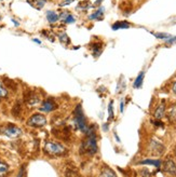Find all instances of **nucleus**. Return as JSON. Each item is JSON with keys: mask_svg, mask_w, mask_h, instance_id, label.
<instances>
[{"mask_svg": "<svg viewBox=\"0 0 176 177\" xmlns=\"http://www.w3.org/2000/svg\"><path fill=\"white\" fill-rule=\"evenodd\" d=\"M172 91H173V93H175V94H176V81H175V82H174V84H173Z\"/></svg>", "mask_w": 176, "mask_h": 177, "instance_id": "obj_37", "label": "nucleus"}, {"mask_svg": "<svg viewBox=\"0 0 176 177\" xmlns=\"http://www.w3.org/2000/svg\"><path fill=\"white\" fill-rule=\"evenodd\" d=\"M140 174H142V177H151V175L149 173V171H147V169H142V171H140Z\"/></svg>", "mask_w": 176, "mask_h": 177, "instance_id": "obj_32", "label": "nucleus"}, {"mask_svg": "<svg viewBox=\"0 0 176 177\" xmlns=\"http://www.w3.org/2000/svg\"><path fill=\"white\" fill-rule=\"evenodd\" d=\"M64 22H65L66 24H71V23H75V22H76V18H75L74 15L69 14V15H68V17H67V18H66Z\"/></svg>", "mask_w": 176, "mask_h": 177, "instance_id": "obj_27", "label": "nucleus"}, {"mask_svg": "<svg viewBox=\"0 0 176 177\" xmlns=\"http://www.w3.org/2000/svg\"><path fill=\"white\" fill-rule=\"evenodd\" d=\"M68 15H69V13L67 12V11H63V12H62L61 14L58 15V18H60V20H62V21H65L66 18L68 17Z\"/></svg>", "mask_w": 176, "mask_h": 177, "instance_id": "obj_28", "label": "nucleus"}, {"mask_svg": "<svg viewBox=\"0 0 176 177\" xmlns=\"http://www.w3.org/2000/svg\"><path fill=\"white\" fill-rule=\"evenodd\" d=\"M27 124L33 128H42L47 124V118L41 113H35L27 120Z\"/></svg>", "mask_w": 176, "mask_h": 177, "instance_id": "obj_4", "label": "nucleus"}, {"mask_svg": "<svg viewBox=\"0 0 176 177\" xmlns=\"http://www.w3.org/2000/svg\"><path fill=\"white\" fill-rule=\"evenodd\" d=\"M151 33L156 38H158V39H163V40H166V39L172 37L170 33H152L151 31Z\"/></svg>", "mask_w": 176, "mask_h": 177, "instance_id": "obj_22", "label": "nucleus"}, {"mask_svg": "<svg viewBox=\"0 0 176 177\" xmlns=\"http://www.w3.org/2000/svg\"><path fill=\"white\" fill-rule=\"evenodd\" d=\"M144 77H145V72H144V71H142V72L136 77L135 81H134V83H133L134 89H140V87H142L143 82H144Z\"/></svg>", "mask_w": 176, "mask_h": 177, "instance_id": "obj_14", "label": "nucleus"}, {"mask_svg": "<svg viewBox=\"0 0 176 177\" xmlns=\"http://www.w3.org/2000/svg\"><path fill=\"white\" fill-rule=\"evenodd\" d=\"M175 156H176V149H175Z\"/></svg>", "mask_w": 176, "mask_h": 177, "instance_id": "obj_41", "label": "nucleus"}, {"mask_svg": "<svg viewBox=\"0 0 176 177\" xmlns=\"http://www.w3.org/2000/svg\"><path fill=\"white\" fill-rule=\"evenodd\" d=\"M149 150L153 156H161L164 152L165 147L157 139H151L149 143Z\"/></svg>", "mask_w": 176, "mask_h": 177, "instance_id": "obj_6", "label": "nucleus"}, {"mask_svg": "<svg viewBox=\"0 0 176 177\" xmlns=\"http://www.w3.org/2000/svg\"><path fill=\"white\" fill-rule=\"evenodd\" d=\"M165 43H166V44H174V43H176V36L175 37H171V38H168V39H166V40H165Z\"/></svg>", "mask_w": 176, "mask_h": 177, "instance_id": "obj_30", "label": "nucleus"}, {"mask_svg": "<svg viewBox=\"0 0 176 177\" xmlns=\"http://www.w3.org/2000/svg\"><path fill=\"white\" fill-rule=\"evenodd\" d=\"M0 20H1V16H0Z\"/></svg>", "mask_w": 176, "mask_h": 177, "instance_id": "obj_42", "label": "nucleus"}, {"mask_svg": "<svg viewBox=\"0 0 176 177\" xmlns=\"http://www.w3.org/2000/svg\"><path fill=\"white\" fill-rule=\"evenodd\" d=\"M34 42H36V43H38V44H41V41L39 40V39H33Z\"/></svg>", "mask_w": 176, "mask_h": 177, "instance_id": "obj_39", "label": "nucleus"}, {"mask_svg": "<svg viewBox=\"0 0 176 177\" xmlns=\"http://www.w3.org/2000/svg\"><path fill=\"white\" fill-rule=\"evenodd\" d=\"M17 177H25V166L23 165L22 167H21L20 172H18V175H17Z\"/></svg>", "mask_w": 176, "mask_h": 177, "instance_id": "obj_33", "label": "nucleus"}, {"mask_svg": "<svg viewBox=\"0 0 176 177\" xmlns=\"http://www.w3.org/2000/svg\"><path fill=\"white\" fill-rule=\"evenodd\" d=\"M45 15H47V20L49 21V23H55V22H58L60 20L58 14L55 13L54 11H47Z\"/></svg>", "mask_w": 176, "mask_h": 177, "instance_id": "obj_16", "label": "nucleus"}, {"mask_svg": "<svg viewBox=\"0 0 176 177\" xmlns=\"http://www.w3.org/2000/svg\"><path fill=\"white\" fill-rule=\"evenodd\" d=\"M104 11H105V9L101 7L97 11H95L93 14H91L90 16H89V20H102L103 15H104Z\"/></svg>", "mask_w": 176, "mask_h": 177, "instance_id": "obj_15", "label": "nucleus"}, {"mask_svg": "<svg viewBox=\"0 0 176 177\" xmlns=\"http://www.w3.org/2000/svg\"><path fill=\"white\" fill-rule=\"evenodd\" d=\"M12 22H13V23H14V25H15V26H18V25H20V23H18V22H16V21H15L14 18H12Z\"/></svg>", "mask_w": 176, "mask_h": 177, "instance_id": "obj_40", "label": "nucleus"}, {"mask_svg": "<svg viewBox=\"0 0 176 177\" xmlns=\"http://www.w3.org/2000/svg\"><path fill=\"white\" fill-rule=\"evenodd\" d=\"M58 37V40H60V42H61V43H63V44H68V43L70 42L69 37H68V35H67L66 33H60Z\"/></svg>", "mask_w": 176, "mask_h": 177, "instance_id": "obj_20", "label": "nucleus"}, {"mask_svg": "<svg viewBox=\"0 0 176 177\" xmlns=\"http://www.w3.org/2000/svg\"><path fill=\"white\" fill-rule=\"evenodd\" d=\"M166 117H168V119L170 122L176 121V103L172 104V105L170 106V108H168V111H166Z\"/></svg>", "mask_w": 176, "mask_h": 177, "instance_id": "obj_10", "label": "nucleus"}, {"mask_svg": "<svg viewBox=\"0 0 176 177\" xmlns=\"http://www.w3.org/2000/svg\"><path fill=\"white\" fill-rule=\"evenodd\" d=\"M74 119H75V125L77 130H80L82 133H86L88 131L89 126L86 123V118H84V113L82 110L81 105L79 104L77 105V107L75 108L74 110Z\"/></svg>", "mask_w": 176, "mask_h": 177, "instance_id": "obj_2", "label": "nucleus"}, {"mask_svg": "<svg viewBox=\"0 0 176 177\" xmlns=\"http://www.w3.org/2000/svg\"><path fill=\"white\" fill-rule=\"evenodd\" d=\"M7 97H8V89L0 81V98H7Z\"/></svg>", "mask_w": 176, "mask_h": 177, "instance_id": "obj_21", "label": "nucleus"}, {"mask_svg": "<svg viewBox=\"0 0 176 177\" xmlns=\"http://www.w3.org/2000/svg\"><path fill=\"white\" fill-rule=\"evenodd\" d=\"M8 169H9L8 164H5L2 161H0V177L4 176L7 174V172H8Z\"/></svg>", "mask_w": 176, "mask_h": 177, "instance_id": "obj_23", "label": "nucleus"}, {"mask_svg": "<svg viewBox=\"0 0 176 177\" xmlns=\"http://www.w3.org/2000/svg\"><path fill=\"white\" fill-rule=\"evenodd\" d=\"M1 132L8 137H11V138H16V137H20L22 135V130L15 126V125H12V124H9L7 126L2 128Z\"/></svg>", "mask_w": 176, "mask_h": 177, "instance_id": "obj_5", "label": "nucleus"}, {"mask_svg": "<svg viewBox=\"0 0 176 177\" xmlns=\"http://www.w3.org/2000/svg\"><path fill=\"white\" fill-rule=\"evenodd\" d=\"M99 177H117L116 173L109 167H104L99 174Z\"/></svg>", "mask_w": 176, "mask_h": 177, "instance_id": "obj_18", "label": "nucleus"}, {"mask_svg": "<svg viewBox=\"0 0 176 177\" xmlns=\"http://www.w3.org/2000/svg\"><path fill=\"white\" fill-rule=\"evenodd\" d=\"M92 52H93V56L94 57H98L101 53H102V43H93L92 44Z\"/></svg>", "mask_w": 176, "mask_h": 177, "instance_id": "obj_17", "label": "nucleus"}, {"mask_svg": "<svg viewBox=\"0 0 176 177\" xmlns=\"http://www.w3.org/2000/svg\"><path fill=\"white\" fill-rule=\"evenodd\" d=\"M139 164H142V165H153V166H156L157 169H160V167H161V164H162V162H161V160L146 159V160L140 161V162H139Z\"/></svg>", "mask_w": 176, "mask_h": 177, "instance_id": "obj_13", "label": "nucleus"}, {"mask_svg": "<svg viewBox=\"0 0 176 177\" xmlns=\"http://www.w3.org/2000/svg\"><path fill=\"white\" fill-rule=\"evenodd\" d=\"M163 173H165L168 176L176 177V163L174 160L168 158L163 163Z\"/></svg>", "mask_w": 176, "mask_h": 177, "instance_id": "obj_7", "label": "nucleus"}, {"mask_svg": "<svg viewBox=\"0 0 176 177\" xmlns=\"http://www.w3.org/2000/svg\"><path fill=\"white\" fill-rule=\"evenodd\" d=\"M153 124H155V125H158V126H163L162 122H160V121H153Z\"/></svg>", "mask_w": 176, "mask_h": 177, "instance_id": "obj_35", "label": "nucleus"}, {"mask_svg": "<svg viewBox=\"0 0 176 177\" xmlns=\"http://www.w3.org/2000/svg\"><path fill=\"white\" fill-rule=\"evenodd\" d=\"M103 0H96V1H95V3L93 4V5H92V7H97V5H99V4H101V2H102Z\"/></svg>", "mask_w": 176, "mask_h": 177, "instance_id": "obj_36", "label": "nucleus"}, {"mask_svg": "<svg viewBox=\"0 0 176 177\" xmlns=\"http://www.w3.org/2000/svg\"><path fill=\"white\" fill-rule=\"evenodd\" d=\"M25 99H26V103L28 104L29 106H33V107L40 103V97L34 92H28V95L25 97Z\"/></svg>", "mask_w": 176, "mask_h": 177, "instance_id": "obj_9", "label": "nucleus"}, {"mask_svg": "<svg viewBox=\"0 0 176 177\" xmlns=\"http://www.w3.org/2000/svg\"><path fill=\"white\" fill-rule=\"evenodd\" d=\"M131 27V24L127 21H118L115 24H112L111 28L112 30H118V29H127Z\"/></svg>", "mask_w": 176, "mask_h": 177, "instance_id": "obj_12", "label": "nucleus"}, {"mask_svg": "<svg viewBox=\"0 0 176 177\" xmlns=\"http://www.w3.org/2000/svg\"><path fill=\"white\" fill-rule=\"evenodd\" d=\"M164 115H165V104H164V102H162V103L157 107L156 110H155V115H155L156 119L160 120L163 118Z\"/></svg>", "mask_w": 176, "mask_h": 177, "instance_id": "obj_11", "label": "nucleus"}, {"mask_svg": "<svg viewBox=\"0 0 176 177\" xmlns=\"http://www.w3.org/2000/svg\"><path fill=\"white\" fill-rule=\"evenodd\" d=\"M20 109H21V106H20V104H16L15 105V107L13 108V115H18V113H20Z\"/></svg>", "mask_w": 176, "mask_h": 177, "instance_id": "obj_29", "label": "nucleus"}, {"mask_svg": "<svg viewBox=\"0 0 176 177\" xmlns=\"http://www.w3.org/2000/svg\"><path fill=\"white\" fill-rule=\"evenodd\" d=\"M58 108V104L54 102L53 98H48L47 100H45L40 107V111L43 112H51V111L55 110Z\"/></svg>", "mask_w": 176, "mask_h": 177, "instance_id": "obj_8", "label": "nucleus"}, {"mask_svg": "<svg viewBox=\"0 0 176 177\" xmlns=\"http://www.w3.org/2000/svg\"><path fill=\"white\" fill-rule=\"evenodd\" d=\"M65 177H79L78 173L73 169H68L65 172Z\"/></svg>", "mask_w": 176, "mask_h": 177, "instance_id": "obj_26", "label": "nucleus"}, {"mask_svg": "<svg viewBox=\"0 0 176 177\" xmlns=\"http://www.w3.org/2000/svg\"><path fill=\"white\" fill-rule=\"evenodd\" d=\"M123 109H124V102L121 100V103H120V111L123 112Z\"/></svg>", "mask_w": 176, "mask_h": 177, "instance_id": "obj_34", "label": "nucleus"}, {"mask_svg": "<svg viewBox=\"0 0 176 177\" xmlns=\"http://www.w3.org/2000/svg\"><path fill=\"white\" fill-rule=\"evenodd\" d=\"M27 2H29V3L32 4L33 7H35L36 9L40 10V9L43 8V5L45 4L47 0H35V1H30V0H27Z\"/></svg>", "mask_w": 176, "mask_h": 177, "instance_id": "obj_19", "label": "nucleus"}, {"mask_svg": "<svg viewBox=\"0 0 176 177\" xmlns=\"http://www.w3.org/2000/svg\"><path fill=\"white\" fill-rule=\"evenodd\" d=\"M112 105H114V102L111 100L110 103H109V105H108V113H109V115H108V121L114 119V107H112Z\"/></svg>", "mask_w": 176, "mask_h": 177, "instance_id": "obj_25", "label": "nucleus"}, {"mask_svg": "<svg viewBox=\"0 0 176 177\" xmlns=\"http://www.w3.org/2000/svg\"><path fill=\"white\" fill-rule=\"evenodd\" d=\"M92 5L90 4V2L89 1H80L78 4V7H77V9H82V10H86V9L91 8Z\"/></svg>", "mask_w": 176, "mask_h": 177, "instance_id": "obj_24", "label": "nucleus"}, {"mask_svg": "<svg viewBox=\"0 0 176 177\" xmlns=\"http://www.w3.org/2000/svg\"><path fill=\"white\" fill-rule=\"evenodd\" d=\"M74 1L75 0H64V1H62L58 5H60V7H65V5H68V4H70L71 2H74Z\"/></svg>", "mask_w": 176, "mask_h": 177, "instance_id": "obj_31", "label": "nucleus"}, {"mask_svg": "<svg viewBox=\"0 0 176 177\" xmlns=\"http://www.w3.org/2000/svg\"><path fill=\"white\" fill-rule=\"evenodd\" d=\"M103 128H104V131H105V132H107V131H108V123L104 124V125H103Z\"/></svg>", "mask_w": 176, "mask_h": 177, "instance_id": "obj_38", "label": "nucleus"}, {"mask_svg": "<svg viewBox=\"0 0 176 177\" xmlns=\"http://www.w3.org/2000/svg\"><path fill=\"white\" fill-rule=\"evenodd\" d=\"M45 151L50 156H64L66 153V149L60 143L47 141L45 145Z\"/></svg>", "mask_w": 176, "mask_h": 177, "instance_id": "obj_3", "label": "nucleus"}, {"mask_svg": "<svg viewBox=\"0 0 176 177\" xmlns=\"http://www.w3.org/2000/svg\"><path fill=\"white\" fill-rule=\"evenodd\" d=\"M86 139L82 141L81 147H80V153L84 154H90L93 156L97 152V138H96V133L94 128L89 126L88 131L86 133Z\"/></svg>", "mask_w": 176, "mask_h": 177, "instance_id": "obj_1", "label": "nucleus"}]
</instances>
